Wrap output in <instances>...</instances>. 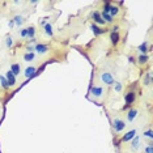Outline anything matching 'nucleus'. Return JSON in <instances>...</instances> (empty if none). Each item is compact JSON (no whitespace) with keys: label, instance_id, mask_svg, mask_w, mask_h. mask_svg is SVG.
<instances>
[{"label":"nucleus","instance_id":"nucleus-1","mask_svg":"<svg viewBox=\"0 0 153 153\" xmlns=\"http://www.w3.org/2000/svg\"><path fill=\"white\" fill-rule=\"evenodd\" d=\"M89 93H90V97H92L93 100H100L105 96V88L101 85H92L90 86Z\"/></svg>","mask_w":153,"mask_h":153},{"label":"nucleus","instance_id":"nucleus-2","mask_svg":"<svg viewBox=\"0 0 153 153\" xmlns=\"http://www.w3.org/2000/svg\"><path fill=\"white\" fill-rule=\"evenodd\" d=\"M126 122L123 119H120V118H114L113 122H111V127H113V131L115 132V134H119L126 128Z\"/></svg>","mask_w":153,"mask_h":153},{"label":"nucleus","instance_id":"nucleus-3","mask_svg":"<svg viewBox=\"0 0 153 153\" xmlns=\"http://www.w3.org/2000/svg\"><path fill=\"white\" fill-rule=\"evenodd\" d=\"M98 77L103 85H114V82H115V79L110 72H101Z\"/></svg>","mask_w":153,"mask_h":153},{"label":"nucleus","instance_id":"nucleus-4","mask_svg":"<svg viewBox=\"0 0 153 153\" xmlns=\"http://www.w3.org/2000/svg\"><path fill=\"white\" fill-rule=\"evenodd\" d=\"M135 101H136V93H135V90H130V92H127L126 96H124V102H126V105H124L123 110H127L128 107L135 102Z\"/></svg>","mask_w":153,"mask_h":153},{"label":"nucleus","instance_id":"nucleus-5","mask_svg":"<svg viewBox=\"0 0 153 153\" xmlns=\"http://www.w3.org/2000/svg\"><path fill=\"white\" fill-rule=\"evenodd\" d=\"M92 20H93V24H96V25H98V26H105L106 25L105 21L102 20V17H101L100 11H94L92 13Z\"/></svg>","mask_w":153,"mask_h":153},{"label":"nucleus","instance_id":"nucleus-6","mask_svg":"<svg viewBox=\"0 0 153 153\" xmlns=\"http://www.w3.org/2000/svg\"><path fill=\"white\" fill-rule=\"evenodd\" d=\"M37 71L38 69L34 67V65H27V67L24 69V76H25V79L29 80V79H32L37 75Z\"/></svg>","mask_w":153,"mask_h":153},{"label":"nucleus","instance_id":"nucleus-7","mask_svg":"<svg viewBox=\"0 0 153 153\" xmlns=\"http://www.w3.org/2000/svg\"><path fill=\"white\" fill-rule=\"evenodd\" d=\"M139 115V110L135 109V107H131V109H128L127 114H126V118H127V122H130V123H132L135 119L137 118Z\"/></svg>","mask_w":153,"mask_h":153},{"label":"nucleus","instance_id":"nucleus-8","mask_svg":"<svg viewBox=\"0 0 153 153\" xmlns=\"http://www.w3.org/2000/svg\"><path fill=\"white\" fill-rule=\"evenodd\" d=\"M34 51H36L37 54H39V55H45V54H47L48 51H50V48H48L47 45H43V43H38L34 46Z\"/></svg>","mask_w":153,"mask_h":153},{"label":"nucleus","instance_id":"nucleus-9","mask_svg":"<svg viewBox=\"0 0 153 153\" xmlns=\"http://www.w3.org/2000/svg\"><path fill=\"white\" fill-rule=\"evenodd\" d=\"M136 134H137V131L135 130H130L128 132H126V134L123 135V136L120 137V143H127V141H131L132 139H134L135 136H136Z\"/></svg>","mask_w":153,"mask_h":153},{"label":"nucleus","instance_id":"nucleus-10","mask_svg":"<svg viewBox=\"0 0 153 153\" xmlns=\"http://www.w3.org/2000/svg\"><path fill=\"white\" fill-rule=\"evenodd\" d=\"M4 76H5L7 81H8V84H9V88H13V86H16V84H17V77L12 74L11 71H7V74Z\"/></svg>","mask_w":153,"mask_h":153},{"label":"nucleus","instance_id":"nucleus-11","mask_svg":"<svg viewBox=\"0 0 153 153\" xmlns=\"http://www.w3.org/2000/svg\"><path fill=\"white\" fill-rule=\"evenodd\" d=\"M140 148V136H135L134 139L131 140V144H130V151L131 152H137V149Z\"/></svg>","mask_w":153,"mask_h":153},{"label":"nucleus","instance_id":"nucleus-12","mask_svg":"<svg viewBox=\"0 0 153 153\" xmlns=\"http://www.w3.org/2000/svg\"><path fill=\"white\" fill-rule=\"evenodd\" d=\"M90 30L93 32V34H94L96 37H98V36H102V34H105L106 33V30L105 29H102L101 26L98 25H96V24H90Z\"/></svg>","mask_w":153,"mask_h":153},{"label":"nucleus","instance_id":"nucleus-13","mask_svg":"<svg viewBox=\"0 0 153 153\" xmlns=\"http://www.w3.org/2000/svg\"><path fill=\"white\" fill-rule=\"evenodd\" d=\"M137 51L141 55H147L148 51H149V42H148V41H144L141 45H139V46H137Z\"/></svg>","mask_w":153,"mask_h":153},{"label":"nucleus","instance_id":"nucleus-14","mask_svg":"<svg viewBox=\"0 0 153 153\" xmlns=\"http://www.w3.org/2000/svg\"><path fill=\"white\" fill-rule=\"evenodd\" d=\"M9 71H11L12 74L17 77V76L21 75V65H20L19 63H13V64L11 65V68H9Z\"/></svg>","mask_w":153,"mask_h":153},{"label":"nucleus","instance_id":"nucleus-15","mask_svg":"<svg viewBox=\"0 0 153 153\" xmlns=\"http://www.w3.org/2000/svg\"><path fill=\"white\" fill-rule=\"evenodd\" d=\"M36 33H37V30H36V26H29V27H26V38L27 39H34V37H36Z\"/></svg>","mask_w":153,"mask_h":153},{"label":"nucleus","instance_id":"nucleus-16","mask_svg":"<svg viewBox=\"0 0 153 153\" xmlns=\"http://www.w3.org/2000/svg\"><path fill=\"white\" fill-rule=\"evenodd\" d=\"M43 32L46 34L47 37H53L54 36V29H53V25H51L50 22H47L46 25L43 26Z\"/></svg>","mask_w":153,"mask_h":153},{"label":"nucleus","instance_id":"nucleus-17","mask_svg":"<svg viewBox=\"0 0 153 153\" xmlns=\"http://www.w3.org/2000/svg\"><path fill=\"white\" fill-rule=\"evenodd\" d=\"M143 84H144L145 86H149L152 84V72L151 71H148L147 74H145L144 79H143Z\"/></svg>","mask_w":153,"mask_h":153},{"label":"nucleus","instance_id":"nucleus-18","mask_svg":"<svg viewBox=\"0 0 153 153\" xmlns=\"http://www.w3.org/2000/svg\"><path fill=\"white\" fill-rule=\"evenodd\" d=\"M119 12H120V8H119V7H117V5H113V4H111L109 15H110L111 17H113V19H114V17H117L118 15H119Z\"/></svg>","mask_w":153,"mask_h":153},{"label":"nucleus","instance_id":"nucleus-19","mask_svg":"<svg viewBox=\"0 0 153 153\" xmlns=\"http://www.w3.org/2000/svg\"><path fill=\"white\" fill-rule=\"evenodd\" d=\"M12 20H13V22H15V26H21L22 24H24V21H25L21 15H16Z\"/></svg>","mask_w":153,"mask_h":153},{"label":"nucleus","instance_id":"nucleus-20","mask_svg":"<svg viewBox=\"0 0 153 153\" xmlns=\"http://www.w3.org/2000/svg\"><path fill=\"white\" fill-rule=\"evenodd\" d=\"M101 17H102V20L105 21V24H114V19L109 15V13H103V12H101Z\"/></svg>","mask_w":153,"mask_h":153},{"label":"nucleus","instance_id":"nucleus-21","mask_svg":"<svg viewBox=\"0 0 153 153\" xmlns=\"http://www.w3.org/2000/svg\"><path fill=\"white\" fill-rule=\"evenodd\" d=\"M119 39H120L119 33H110V41H111V43H113L114 46H115V45H118Z\"/></svg>","mask_w":153,"mask_h":153},{"label":"nucleus","instance_id":"nucleus-22","mask_svg":"<svg viewBox=\"0 0 153 153\" xmlns=\"http://www.w3.org/2000/svg\"><path fill=\"white\" fill-rule=\"evenodd\" d=\"M0 86H3L5 90L11 89V88H9V84H8V81H7V79H5L4 75H0Z\"/></svg>","mask_w":153,"mask_h":153},{"label":"nucleus","instance_id":"nucleus-23","mask_svg":"<svg viewBox=\"0 0 153 153\" xmlns=\"http://www.w3.org/2000/svg\"><path fill=\"white\" fill-rule=\"evenodd\" d=\"M148 60H149V56L148 55H139V58H137V63L140 64V65H144V64H147L148 63Z\"/></svg>","mask_w":153,"mask_h":153},{"label":"nucleus","instance_id":"nucleus-24","mask_svg":"<svg viewBox=\"0 0 153 153\" xmlns=\"http://www.w3.org/2000/svg\"><path fill=\"white\" fill-rule=\"evenodd\" d=\"M22 58H24V62H33L36 59V53H25Z\"/></svg>","mask_w":153,"mask_h":153},{"label":"nucleus","instance_id":"nucleus-25","mask_svg":"<svg viewBox=\"0 0 153 153\" xmlns=\"http://www.w3.org/2000/svg\"><path fill=\"white\" fill-rule=\"evenodd\" d=\"M143 136H144L145 139H149V140H152L153 139V132H152V128H148L147 131L143 132Z\"/></svg>","mask_w":153,"mask_h":153},{"label":"nucleus","instance_id":"nucleus-26","mask_svg":"<svg viewBox=\"0 0 153 153\" xmlns=\"http://www.w3.org/2000/svg\"><path fill=\"white\" fill-rule=\"evenodd\" d=\"M122 89H123V84H122V82H119V81L114 82V90H115L117 93H120Z\"/></svg>","mask_w":153,"mask_h":153},{"label":"nucleus","instance_id":"nucleus-27","mask_svg":"<svg viewBox=\"0 0 153 153\" xmlns=\"http://www.w3.org/2000/svg\"><path fill=\"white\" fill-rule=\"evenodd\" d=\"M144 153H153V144L149 143L144 147Z\"/></svg>","mask_w":153,"mask_h":153},{"label":"nucleus","instance_id":"nucleus-28","mask_svg":"<svg viewBox=\"0 0 153 153\" xmlns=\"http://www.w3.org/2000/svg\"><path fill=\"white\" fill-rule=\"evenodd\" d=\"M5 46L8 47V48H11L12 46H13V39H12V37H7L5 38Z\"/></svg>","mask_w":153,"mask_h":153},{"label":"nucleus","instance_id":"nucleus-29","mask_svg":"<svg viewBox=\"0 0 153 153\" xmlns=\"http://www.w3.org/2000/svg\"><path fill=\"white\" fill-rule=\"evenodd\" d=\"M110 7H111V3H105L102 7V12L103 13H109L110 12Z\"/></svg>","mask_w":153,"mask_h":153},{"label":"nucleus","instance_id":"nucleus-30","mask_svg":"<svg viewBox=\"0 0 153 153\" xmlns=\"http://www.w3.org/2000/svg\"><path fill=\"white\" fill-rule=\"evenodd\" d=\"M20 37H21L22 39L24 38H26V27H22V29L20 30Z\"/></svg>","mask_w":153,"mask_h":153},{"label":"nucleus","instance_id":"nucleus-31","mask_svg":"<svg viewBox=\"0 0 153 153\" xmlns=\"http://www.w3.org/2000/svg\"><path fill=\"white\" fill-rule=\"evenodd\" d=\"M111 33H119V26H118V25H114L113 29H111Z\"/></svg>","mask_w":153,"mask_h":153},{"label":"nucleus","instance_id":"nucleus-32","mask_svg":"<svg viewBox=\"0 0 153 153\" xmlns=\"http://www.w3.org/2000/svg\"><path fill=\"white\" fill-rule=\"evenodd\" d=\"M8 26L11 27V29L15 27V22H13V20H8Z\"/></svg>","mask_w":153,"mask_h":153},{"label":"nucleus","instance_id":"nucleus-33","mask_svg":"<svg viewBox=\"0 0 153 153\" xmlns=\"http://www.w3.org/2000/svg\"><path fill=\"white\" fill-rule=\"evenodd\" d=\"M128 60H130V63H136V62H135V58H132V56H128Z\"/></svg>","mask_w":153,"mask_h":153},{"label":"nucleus","instance_id":"nucleus-34","mask_svg":"<svg viewBox=\"0 0 153 153\" xmlns=\"http://www.w3.org/2000/svg\"><path fill=\"white\" fill-rule=\"evenodd\" d=\"M46 24H47L46 19H45V20H42V21H41V25H42V26H45V25H46Z\"/></svg>","mask_w":153,"mask_h":153},{"label":"nucleus","instance_id":"nucleus-35","mask_svg":"<svg viewBox=\"0 0 153 153\" xmlns=\"http://www.w3.org/2000/svg\"><path fill=\"white\" fill-rule=\"evenodd\" d=\"M30 4H33V5H36V4H38V1H36V0H32V1H30Z\"/></svg>","mask_w":153,"mask_h":153}]
</instances>
